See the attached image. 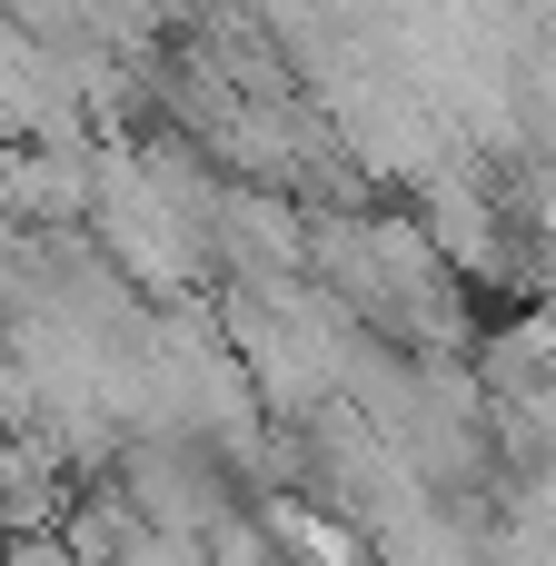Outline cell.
Returning a JSON list of instances; mask_svg holds the SVG:
<instances>
[{
	"label": "cell",
	"instance_id": "6da1fadb",
	"mask_svg": "<svg viewBox=\"0 0 556 566\" xmlns=\"http://www.w3.org/2000/svg\"><path fill=\"white\" fill-rule=\"evenodd\" d=\"M0 566H70V547H60V537H10Z\"/></svg>",
	"mask_w": 556,
	"mask_h": 566
},
{
	"label": "cell",
	"instance_id": "7a4b0ae2",
	"mask_svg": "<svg viewBox=\"0 0 556 566\" xmlns=\"http://www.w3.org/2000/svg\"><path fill=\"white\" fill-rule=\"evenodd\" d=\"M0 557H10V527H0Z\"/></svg>",
	"mask_w": 556,
	"mask_h": 566
}]
</instances>
